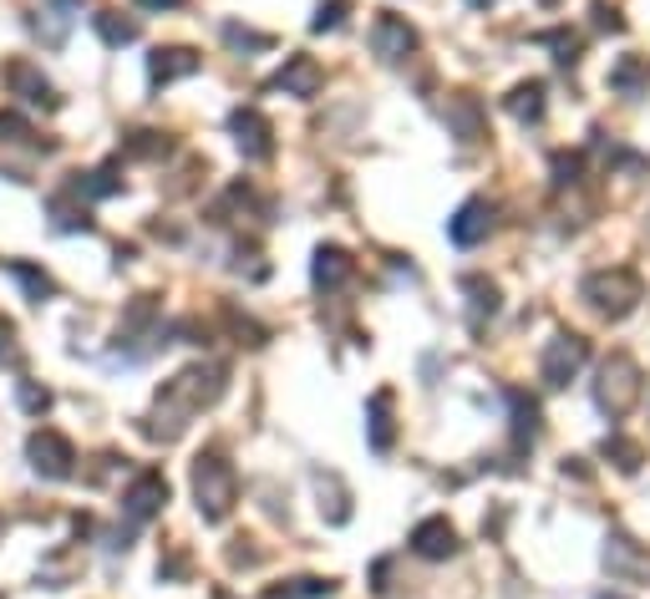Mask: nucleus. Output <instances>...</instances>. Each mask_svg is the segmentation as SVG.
<instances>
[{
  "label": "nucleus",
  "instance_id": "obj_36",
  "mask_svg": "<svg viewBox=\"0 0 650 599\" xmlns=\"http://www.w3.org/2000/svg\"><path fill=\"white\" fill-rule=\"evenodd\" d=\"M579 173H585V158L579 153H555V183L565 189V183H579Z\"/></svg>",
  "mask_w": 650,
  "mask_h": 599
},
{
  "label": "nucleus",
  "instance_id": "obj_9",
  "mask_svg": "<svg viewBox=\"0 0 650 599\" xmlns=\"http://www.w3.org/2000/svg\"><path fill=\"white\" fill-rule=\"evenodd\" d=\"M605 569H610V579H620V585H650V549H640L630 534H610L605 539Z\"/></svg>",
  "mask_w": 650,
  "mask_h": 599
},
{
  "label": "nucleus",
  "instance_id": "obj_16",
  "mask_svg": "<svg viewBox=\"0 0 650 599\" xmlns=\"http://www.w3.org/2000/svg\"><path fill=\"white\" fill-rule=\"evenodd\" d=\"M351 275H356V260H351L341 244H321V250H315V260H311L315 290H341Z\"/></svg>",
  "mask_w": 650,
  "mask_h": 599
},
{
  "label": "nucleus",
  "instance_id": "obj_5",
  "mask_svg": "<svg viewBox=\"0 0 650 599\" xmlns=\"http://www.w3.org/2000/svg\"><path fill=\"white\" fill-rule=\"evenodd\" d=\"M585 361H590V341L579 336V331H559L549 346H544V361H539V376L549 392H565L579 372H585Z\"/></svg>",
  "mask_w": 650,
  "mask_h": 599
},
{
  "label": "nucleus",
  "instance_id": "obj_3",
  "mask_svg": "<svg viewBox=\"0 0 650 599\" xmlns=\"http://www.w3.org/2000/svg\"><path fill=\"white\" fill-rule=\"evenodd\" d=\"M640 382H646V376H640L636 356H630V351H610V356L600 361V376H595V407L610 422L630 417L640 402Z\"/></svg>",
  "mask_w": 650,
  "mask_h": 599
},
{
  "label": "nucleus",
  "instance_id": "obj_31",
  "mask_svg": "<svg viewBox=\"0 0 650 599\" xmlns=\"http://www.w3.org/2000/svg\"><path fill=\"white\" fill-rule=\"evenodd\" d=\"M224 47H234V51H270V47H275V37H265V31H250V26H240V21H230V26H224Z\"/></svg>",
  "mask_w": 650,
  "mask_h": 599
},
{
  "label": "nucleus",
  "instance_id": "obj_12",
  "mask_svg": "<svg viewBox=\"0 0 650 599\" xmlns=\"http://www.w3.org/2000/svg\"><path fill=\"white\" fill-rule=\"evenodd\" d=\"M447 234H453V244H458V250L483 244L488 234H494V204H488V199H468L458 214L447 219Z\"/></svg>",
  "mask_w": 650,
  "mask_h": 599
},
{
  "label": "nucleus",
  "instance_id": "obj_42",
  "mask_svg": "<svg viewBox=\"0 0 650 599\" xmlns=\"http://www.w3.org/2000/svg\"><path fill=\"white\" fill-rule=\"evenodd\" d=\"M539 6H559V0H539Z\"/></svg>",
  "mask_w": 650,
  "mask_h": 599
},
{
  "label": "nucleus",
  "instance_id": "obj_44",
  "mask_svg": "<svg viewBox=\"0 0 650 599\" xmlns=\"http://www.w3.org/2000/svg\"><path fill=\"white\" fill-rule=\"evenodd\" d=\"M0 534H6V518H0Z\"/></svg>",
  "mask_w": 650,
  "mask_h": 599
},
{
  "label": "nucleus",
  "instance_id": "obj_35",
  "mask_svg": "<svg viewBox=\"0 0 650 599\" xmlns=\"http://www.w3.org/2000/svg\"><path fill=\"white\" fill-rule=\"evenodd\" d=\"M31 138V122L21 112H0V143H26Z\"/></svg>",
  "mask_w": 650,
  "mask_h": 599
},
{
  "label": "nucleus",
  "instance_id": "obj_10",
  "mask_svg": "<svg viewBox=\"0 0 650 599\" xmlns=\"http://www.w3.org/2000/svg\"><path fill=\"white\" fill-rule=\"evenodd\" d=\"M372 51L386 61V67L407 61L412 51H417V26H407L402 16H392V11H382L372 21Z\"/></svg>",
  "mask_w": 650,
  "mask_h": 599
},
{
  "label": "nucleus",
  "instance_id": "obj_40",
  "mask_svg": "<svg viewBox=\"0 0 650 599\" xmlns=\"http://www.w3.org/2000/svg\"><path fill=\"white\" fill-rule=\"evenodd\" d=\"M473 11H488V6H498V0H468Z\"/></svg>",
  "mask_w": 650,
  "mask_h": 599
},
{
  "label": "nucleus",
  "instance_id": "obj_15",
  "mask_svg": "<svg viewBox=\"0 0 650 599\" xmlns=\"http://www.w3.org/2000/svg\"><path fill=\"white\" fill-rule=\"evenodd\" d=\"M412 554L417 559H453L458 554V528L447 524V518H422L412 528Z\"/></svg>",
  "mask_w": 650,
  "mask_h": 599
},
{
  "label": "nucleus",
  "instance_id": "obj_13",
  "mask_svg": "<svg viewBox=\"0 0 650 599\" xmlns=\"http://www.w3.org/2000/svg\"><path fill=\"white\" fill-rule=\"evenodd\" d=\"M199 67H204V57L193 47H158L153 57H148V82L173 87V82H183V77H193Z\"/></svg>",
  "mask_w": 650,
  "mask_h": 599
},
{
  "label": "nucleus",
  "instance_id": "obj_14",
  "mask_svg": "<svg viewBox=\"0 0 650 599\" xmlns=\"http://www.w3.org/2000/svg\"><path fill=\"white\" fill-rule=\"evenodd\" d=\"M6 87H11L21 102H31V108H47V112H57L61 108V97H57V87L47 82V77L31 67V61H11L6 67Z\"/></svg>",
  "mask_w": 650,
  "mask_h": 599
},
{
  "label": "nucleus",
  "instance_id": "obj_29",
  "mask_svg": "<svg viewBox=\"0 0 650 599\" xmlns=\"http://www.w3.org/2000/svg\"><path fill=\"white\" fill-rule=\"evenodd\" d=\"M463 295H473V315H478V321L498 311V285H494V280L468 275V280H463Z\"/></svg>",
  "mask_w": 650,
  "mask_h": 599
},
{
  "label": "nucleus",
  "instance_id": "obj_19",
  "mask_svg": "<svg viewBox=\"0 0 650 599\" xmlns=\"http://www.w3.org/2000/svg\"><path fill=\"white\" fill-rule=\"evenodd\" d=\"M610 87L620 97H640L650 87V57H620L610 67Z\"/></svg>",
  "mask_w": 650,
  "mask_h": 599
},
{
  "label": "nucleus",
  "instance_id": "obj_41",
  "mask_svg": "<svg viewBox=\"0 0 650 599\" xmlns=\"http://www.w3.org/2000/svg\"><path fill=\"white\" fill-rule=\"evenodd\" d=\"M214 599H234V595H224V589H219V595H214Z\"/></svg>",
  "mask_w": 650,
  "mask_h": 599
},
{
  "label": "nucleus",
  "instance_id": "obj_26",
  "mask_svg": "<svg viewBox=\"0 0 650 599\" xmlns=\"http://www.w3.org/2000/svg\"><path fill=\"white\" fill-rule=\"evenodd\" d=\"M325 595H336V585H331V579H315V575L265 589V599H325Z\"/></svg>",
  "mask_w": 650,
  "mask_h": 599
},
{
  "label": "nucleus",
  "instance_id": "obj_23",
  "mask_svg": "<svg viewBox=\"0 0 650 599\" xmlns=\"http://www.w3.org/2000/svg\"><path fill=\"white\" fill-rule=\"evenodd\" d=\"M6 270H11V275H16V285L26 290V300H37V305H41V300H51V295H57V280H51L47 270H37V264H26V260H6Z\"/></svg>",
  "mask_w": 650,
  "mask_h": 599
},
{
  "label": "nucleus",
  "instance_id": "obj_17",
  "mask_svg": "<svg viewBox=\"0 0 650 599\" xmlns=\"http://www.w3.org/2000/svg\"><path fill=\"white\" fill-rule=\"evenodd\" d=\"M447 122H453V132H458V143H483V138H488L478 97H468V92H458L453 102H447Z\"/></svg>",
  "mask_w": 650,
  "mask_h": 599
},
{
  "label": "nucleus",
  "instance_id": "obj_39",
  "mask_svg": "<svg viewBox=\"0 0 650 599\" xmlns=\"http://www.w3.org/2000/svg\"><path fill=\"white\" fill-rule=\"evenodd\" d=\"M138 6H143V11H179L183 0H138Z\"/></svg>",
  "mask_w": 650,
  "mask_h": 599
},
{
  "label": "nucleus",
  "instance_id": "obj_7",
  "mask_svg": "<svg viewBox=\"0 0 650 599\" xmlns=\"http://www.w3.org/2000/svg\"><path fill=\"white\" fill-rule=\"evenodd\" d=\"M163 504H169V478H163L158 468L138 473V478L128 483V493H122V514H128V524L133 528L153 524V518L163 514Z\"/></svg>",
  "mask_w": 650,
  "mask_h": 599
},
{
  "label": "nucleus",
  "instance_id": "obj_21",
  "mask_svg": "<svg viewBox=\"0 0 650 599\" xmlns=\"http://www.w3.org/2000/svg\"><path fill=\"white\" fill-rule=\"evenodd\" d=\"M153 321H158V295H138L133 305H128V315H122V325H118V341L153 336Z\"/></svg>",
  "mask_w": 650,
  "mask_h": 599
},
{
  "label": "nucleus",
  "instance_id": "obj_4",
  "mask_svg": "<svg viewBox=\"0 0 650 599\" xmlns=\"http://www.w3.org/2000/svg\"><path fill=\"white\" fill-rule=\"evenodd\" d=\"M579 295H585V305H590L595 315H605V321H626L640 300H646V285H640L636 270H620V264H615V270H595V275H585Z\"/></svg>",
  "mask_w": 650,
  "mask_h": 599
},
{
  "label": "nucleus",
  "instance_id": "obj_33",
  "mask_svg": "<svg viewBox=\"0 0 650 599\" xmlns=\"http://www.w3.org/2000/svg\"><path fill=\"white\" fill-rule=\"evenodd\" d=\"M346 11H351V0H321V11L311 16V31H315V37H325V31H341Z\"/></svg>",
  "mask_w": 650,
  "mask_h": 599
},
{
  "label": "nucleus",
  "instance_id": "obj_8",
  "mask_svg": "<svg viewBox=\"0 0 650 599\" xmlns=\"http://www.w3.org/2000/svg\"><path fill=\"white\" fill-rule=\"evenodd\" d=\"M230 132H234V143H240V153L250 158V163H270V158H275V128H270V118L260 108H234Z\"/></svg>",
  "mask_w": 650,
  "mask_h": 599
},
{
  "label": "nucleus",
  "instance_id": "obj_11",
  "mask_svg": "<svg viewBox=\"0 0 650 599\" xmlns=\"http://www.w3.org/2000/svg\"><path fill=\"white\" fill-rule=\"evenodd\" d=\"M321 87H325L321 61H315V57H305V51L285 57V67H280L275 77H270V92H285V97H315Z\"/></svg>",
  "mask_w": 650,
  "mask_h": 599
},
{
  "label": "nucleus",
  "instance_id": "obj_22",
  "mask_svg": "<svg viewBox=\"0 0 650 599\" xmlns=\"http://www.w3.org/2000/svg\"><path fill=\"white\" fill-rule=\"evenodd\" d=\"M508 412H514V443L529 447L539 437V402L524 392H508Z\"/></svg>",
  "mask_w": 650,
  "mask_h": 599
},
{
  "label": "nucleus",
  "instance_id": "obj_6",
  "mask_svg": "<svg viewBox=\"0 0 650 599\" xmlns=\"http://www.w3.org/2000/svg\"><path fill=\"white\" fill-rule=\"evenodd\" d=\"M26 457H31V468L41 473V478L61 483L77 473V447L61 437L57 427H37L31 437H26Z\"/></svg>",
  "mask_w": 650,
  "mask_h": 599
},
{
  "label": "nucleus",
  "instance_id": "obj_28",
  "mask_svg": "<svg viewBox=\"0 0 650 599\" xmlns=\"http://www.w3.org/2000/svg\"><path fill=\"white\" fill-rule=\"evenodd\" d=\"M600 453L610 457V463H615L620 473H640V463H646L640 443H630V437H620V432H615V437H605V447H600Z\"/></svg>",
  "mask_w": 650,
  "mask_h": 599
},
{
  "label": "nucleus",
  "instance_id": "obj_25",
  "mask_svg": "<svg viewBox=\"0 0 650 599\" xmlns=\"http://www.w3.org/2000/svg\"><path fill=\"white\" fill-rule=\"evenodd\" d=\"M92 26H97V37L108 41V47H133L138 41V21H128V16H118V11H97Z\"/></svg>",
  "mask_w": 650,
  "mask_h": 599
},
{
  "label": "nucleus",
  "instance_id": "obj_32",
  "mask_svg": "<svg viewBox=\"0 0 650 599\" xmlns=\"http://www.w3.org/2000/svg\"><path fill=\"white\" fill-rule=\"evenodd\" d=\"M169 132H133V138H128V153L133 158H148V163H153V158H169Z\"/></svg>",
  "mask_w": 650,
  "mask_h": 599
},
{
  "label": "nucleus",
  "instance_id": "obj_20",
  "mask_svg": "<svg viewBox=\"0 0 650 599\" xmlns=\"http://www.w3.org/2000/svg\"><path fill=\"white\" fill-rule=\"evenodd\" d=\"M504 108L514 122H539L544 118V82H518L514 92L504 97Z\"/></svg>",
  "mask_w": 650,
  "mask_h": 599
},
{
  "label": "nucleus",
  "instance_id": "obj_18",
  "mask_svg": "<svg viewBox=\"0 0 650 599\" xmlns=\"http://www.w3.org/2000/svg\"><path fill=\"white\" fill-rule=\"evenodd\" d=\"M366 437H372L376 453H392V437H397V427H392V392L372 396V407H366Z\"/></svg>",
  "mask_w": 650,
  "mask_h": 599
},
{
  "label": "nucleus",
  "instance_id": "obj_38",
  "mask_svg": "<svg viewBox=\"0 0 650 599\" xmlns=\"http://www.w3.org/2000/svg\"><path fill=\"white\" fill-rule=\"evenodd\" d=\"M595 26H600V31H626L620 11H615V6H605V0H595Z\"/></svg>",
  "mask_w": 650,
  "mask_h": 599
},
{
  "label": "nucleus",
  "instance_id": "obj_30",
  "mask_svg": "<svg viewBox=\"0 0 650 599\" xmlns=\"http://www.w3.org/2000/svg\"><path fill=\"white\" fill-rule=\"evenodd\" d=\"M539 41L555 51L559 67H575V61H579V47H585V41H579V31H565V26H559V31H544Z\"/></svg>",
  "mask_w": 650,
  "mask_h": 599
},
{
  "label": "nucleus",
  "instance_id": "obj_37",
  "mask_svg": "<svg viewBox=\"0 0 650 599\" xmlns=\"http://www.w3.org/2000/svg\"><path fill=\"white\" fill-rule=\"evenodd\" d=\"M0 361H21V346H16V321L11 315H0Z\"/></svg>",
  "mask_w": 650,
  "mask_h": 599
},
{
  "label": "nucleus",
  "instance_id": "obj_1",
  "mask_svg": "<svg viewBox=\"0 0 650 599\" xmlns=\"http://www.w3.org/2000/svg\"><path fill=\"white\" fill-rule=\"evenodd\" d=\"M224 386H230V366L224 361H193V366H183L173 382H163L153 412L143 417V437H153V443L183 437V427L204 407H214L219 396H224Z\"/></svg>",
  "mask_w": 650,
  "mask_h": 599
},
{
  "label": "nucleus",
  "instance_id": "obj_24",
  "mask_svg": "<svg viewBox=\"0 0 650 599\" xmlns=\"http://www.w3.org/2000/svg\"><path fill=\"white\" fill-rule=\"evenodd\" d=\"M118 173H122L118 163H102V169H92V173H77L72 189H77V193H87V199H112V193L122 189Z\"/></svg>",
  "mask_w": 650,
  "mask_h": 599
},
{
  "label": "nucleus",
  "instance_id": "obj_27",
  "mask_svg": "<svg viewBox=\"0 0 650 599\" xmlns=\"http://www.w3.org/2000/svg\"><path fill=\"white\" fill-rule=\"evenodd\" d=\"M51 224L61 229V234H77V229H92V219H87V209H77V199L72 193H57V199H51Z\"/></svg>",
  "mask_w": 650,
  "mask_h": 599
},
{
  "label": "nucleus",
  "instance_id": "obj_43",
  "mask_svg": "<svg viewBox=\"0 0 650 599\" xmlns=\"http://www.w3.org/2000/svg\"><path fill=\"white\" fill-rule=\"evenodd\" d=\"M600 599H620V595H600Z\"/></svg>",
  "mask_w": 650,
  "mask_h": 599
},
{
  "label": "nucleus",
  "instance_id": "obj_2",
  "mask_svg": "<svg viewBox=\"0 0 650 599\" xmlns=\"http://www.w3.org/2000/svg\"><path fill=\"white\" fill-rule=\"evenodd\" d=\"M193 504L209 524H224L240 504V478L234 468L224 463V453H199L193 457Z\"/></svg>",
  "mask_w": 650,
  "mask_h": 599
},
{
  "label": "nucleus",
  "instance_id": "obj_34",
  "mask_svg": "<svg viewBox=\"0 0 650 599\" xmlns=\"http://www.w3.org/2000/svg\"><path fill=\"white\" fill-rule=\"evenodd\" d=\"M16 402H21V412H31V417L51 412V392L41 382H16Z\"/></svg>",
  "mask_w": 650,
  "mask_h": 599
}]
</instances>
